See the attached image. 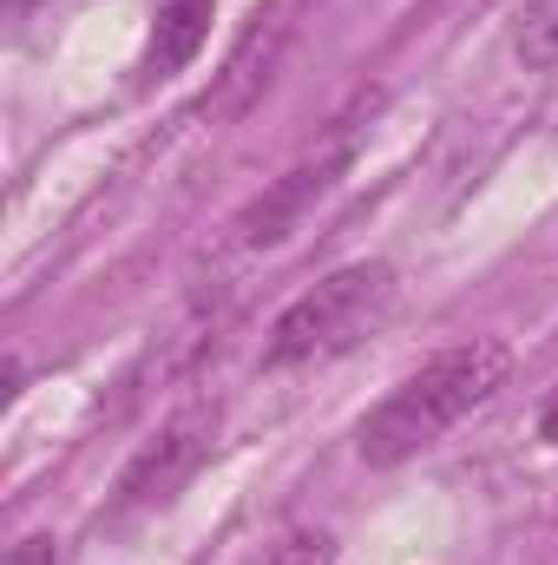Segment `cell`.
Returning <instances> with one entry per match:
<instances>
[{
    "label": "cell",
    "mask_w": 558,
    "mask_h": 565,
    "mask_svg": "<svg viewBox=\"0 0 558 565\" xmlns=\"http://www.w3.org/2000/svg\"><path fill=\"white\" fill-rule=\"evenodd\" d=\"M539 440H552L558 447V388L546 395V408H539Z\"/></svg>",
    "instance_id": "10"
},
{
    "label": "cell",
    "mask_w": 558,
    "mask_h": 565,
    "mask_svg": "<svg viewBox=\"0 0 558 565\" xmlns=\"http://www.w3.org/2000/svg\"><path fill=\"white\" fill-rule=\"evenodd\" d=\"M7 7H13V13H20V7H33V0H7Z\"/></svg>",
    "instance_id": "11"
},
{
    "label": "cell",
    "mask_w": 558,
    "mask_h": 565,
    "mask_svg": "<svg viewBox=\"0 0 558 565\" xmlns=\"http://www.w3.org/2000/svg\"><path fill=\"white\" fill-rule=\"evenodd\" d=\"M519 60L526 66H558V0H533L519 20Z\"/></svg>",
    "instance_id": "7"
},
{
    "label": "cell",
    "mask_w": 558,
    "mask_h": 565,
    "mask_svg": "<svg viewBox=\"0 0 558 565\" xmlns=\"http://www.w3.org/2000/svg\"><path fill=\"white\" fill-rule=\"evenodd\" d=\"M211 13H217V0H158L151 46H144V66H139L144 86H158V79H171V73H184L197 60V46L211 40Z\"/></svg>",
    "instance_id": "5"
},
{
    "label": "cell",
    "mask_w": 558,
    "mask_h": 565,
    "mask_svg": "<svg viewBox=\"0 0 558 565\" xmlns=\"http://www.w3.org/2000/svg\"><path fill=\"white\" fill-rule=\"evenodd\" d=\"M7 565H60V553H53L46 533H33V540H20V546L7 553Z\"/></svg>",
    "instance_id": "9"
},
{
    "label": "cell",
    "mask_w": 558,
    "mask_h": 565,
    "mask_svg": "<svg viewBox=\"0 0 558 565\" xmlns=\"http://www.w3.org/2000/svg\"><path fill=\"white\" fill-rule=\"evenodd\" d=\"M506 375H513V355H506V342H493V335H473V342L440 349L433 362H420L415 375L362 422V434H355L362 460H368V467H401V460H415L420 447H433L447 427H460L480 402H493V395L506 388Z\"/></svg>",
    "instance_id": "1"
},
{
    "label": "cell",
    "mask_w": 558,
    "mask_h": 565,
    "mask_svg": "<svg viewBox=\"0 0 558 565\" xmlns=\"http://www.w3.org/2000/svg\"><path fill=\"white\" fill-rule=\"evenodd\" d=\"M264 565H335V540L329 533H289Z\"/></svg>",
    "instance_id": "8"
},
{
    "label": "cell",
    "mask_w": 558,
    "mask_h": 565,
    "mask_svg": "<svg viewBox=\"0 0 558 565\" xmlns=\"http://www.w3.org/2000/svg\"><path fill=\"white\" fill-rule=\"evenodd\" d=\"M395 309V270L388 264H348L315 289H302L270 329V369H296V362H322L355 349L382 316Z\"/></svg>",
    "instance_id": "2"
},
{
    "label": "cell",
    "mask_w": 558,
    "mask_h": 565,
    "mask_svg": "<svg viewBox=\"0 0 558 565\" xmlns=\"http://www.w3.org/2000/svg\"><path fill=\"white\" fill-rule=\"evenodd\" d=\"M342 171H348V151H342V145H335V151H322V158H302L296 171H282L277 184H270V191L237 217V244H244V250H270V244H282V237L302 224V211H309V204H322V198L335 191V178H342Z\"/></svg>",
    "instance_id": "4"
},
{
    "label": "cell",
    "mask_w": 558,
    "mask_h": 565,
    "mask_svg": "<svg viewBox=\"0 0 558 565\" xmlns=\"http://www.w3.org/2000/svg\"><path fill=\"white\" fill-rule=\"evenodd\" d=\"M211 434H217V415H211V408L171 415V422L132 454V467L119 473V500H112V507L132 513V507H151V500H171V493L197 473V460L211 454Z\"/></svg>",
    "instance_id": "3"
},
{
    "label": "cell",
    "mask_w": 558,
    "mask_h": 565,
    "mask_svg": "<svg viewBox=\"0 0 558 565\" xmlns=\"http://www.w3.org/2000/svg\"><path fill=\"white\" fill-rule=\"evenodd\" d=\"M277 13H257V26L244 33V46L230 53V66H224V79H217V99L204 106V113H217V119H237L257 93H264V79H270V60H277Z\"/></svg>",
    "instance_id": "6"
}]
</instances>
